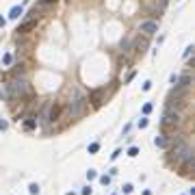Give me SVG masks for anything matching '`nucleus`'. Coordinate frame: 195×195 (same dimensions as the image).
Here are the masks:
<instances>
[{
  "label": "nucleus",
  "mask_w": 195,
  "mask_h": 195,
  "mask_svg": "<svg viewBox=\"0 0 195 195\" xmlns=\"http://www.w3.org/2000/svg\"><path fill=\"white\" fill-rule=\"evenodd\" d=\"M89 111V100L87 96L78 89V87H74V91H72V100L67 102V106L61 111L63 113V119H78V117H83L85 113Z\"/></svg>",
  "instance_id": "obj_1"
},
{
  "label": "nucleus",
  "mask_w": 195,
  "mask_h": 195,
  "mask_svg": "<svg viewBox=\"0 0 195 195\" xmlns=\"http://www.w3.org/2000/svg\"><path fill=\"white\" fill-rule=\"evenodd\" d=\"M189 156H193V147L189 145V141L182 137L180 141H176L174 145L169 147V156H167V160H169V165H176V167H180Z\"/></svg>",
  "instance_id": "obj_2"
},
{
  "label": "nucleus",
  "mask_w": 195,
  "mask_h": 195,
  "mask_svg": "<svg viewBox=\"0 0 195 195\" xmlns=\"http://www.w3.org/2000/svg\"><path fill=\"white\" fill-rule=\"evenodd\" d=\"M180 124H182V113H178V111H171V108H165V113H163V119H160L163 132L176 130Z\"/></svg>",
  "instance_id": "obj_3"
},
{
  "label": "nucleus",
  "mask_w": 195,
  "mask_h": 195,
  "mask_svg": "<svg viewBox=\"0 0 195 195\" xmlns=\"http://www.w3.org/2000/svg\"><path fill=\"white\" fill-rule=\"evenodd\" d=\"M113 91H115V85H111L108 89H106V87H98V89H93V91H89L87 100L93 102V106H102V104L106 102V98L111 96Z\"/></svg>",
  "instance_id": "obj_4"
},
{
  "label": "nucleus",
  "mask_w": 195,
  "mask_h": 195,
  "mask_svg": "<svg viewBox=\"0 0 195 195\" xmlns=\"http://www.w3.org/2000/svg\"><path fill=\"white\" fill-rule=\"evenodd\" d=\"M141 33H143V37H152V35H156V33H158V22H154V20H145V22H141Z\"/></svg>",
  "instance_id": "obj_5"
},
{
  "label": "nucleus",
  "mask_w": 195,
  "mask_h": 195,
  "mask_svg": "<svg viewBox=\"0 0 195 195\" xmlns=\"http://www.w3.org/2000/svg\"><path fill=\"white\" fill-rule=\"evenodd\" d=\"M22 126L24 130H35L37 128V113H28V115H22Z\"/></svg>",
  "instance_id": "obj_6"
},
{
  "label": "nucleus",
  "mask_w": 195,
  "mask_h": 195,
  "mask_svg": "<svg viewBox=\"0 0 195 195\" xmlns=\"http://www.w3.org/2000/svg\"><path fill=\"white\" fill-rule=\"evenodd\" d=\"M33 28H37V20H35V22H24V20H22V24L17 26V31H15V33L26 35V33H28V31H33Z\"/></svg>",
  "instance_id": "obj_7"
},
{
  "label": "nucleus",
  "mask_w": 195,
  "mask_h": 195,
  "mask_svg": "<svg viewBox=\"0 0 195 195\" xmlns=\"http://www.w3.org/2000/svg\"><path fill=\"white\" fill-rule=\"evenodd\" d=\"M154 143H156L158 147H165V150H169V135H167V132L158 135V137L154 139Z\"/></svg>",
  "instance_id": "obj_8"
},
{
  "label": "nucleus",
  "mask_w": 195,
  "mask_h": 195,
  "mask_svg": "<svg viewBox=\"0 0 195 195\" xmlns=\"http://www.w3.org/2000/svg\"><path fill=\"white\" fill-rule=\"evenodd\" d=\"M20 15H24V7H22V4H15V7L9 11V17H11V20H17Z\"/></svg>",
  "instance_id": "obj_9"
},
{
  "label": "nucleus",
  "mask_w": 195,
  "mask_h": 195,
  "mask_svg": "<svg viewBox=\"0 0 195 195\" xmlns=\"http://www.w3.org/2000/svg\"><path fill=\"white\" fill-rule=\"evenodd\" d=\"M145 48H147V37H143V39H139V41H137V44L132 46V50H135V52H141V54L145 52Z\"/></svg>",
  "instance_id": "obj_10"
},
{
  "label": "nucleus",
  "mask_w": 195,
  "mask_h": 195,
  "mask_svg": "<svg viewBox=\"0 0 195 195\" xmlns=\"http://www.w3.org/2000/svg\"><path fill=\"white\" fill-rule=\"evenodd\" d=\"M100 182H102L104 187H108V184H111V176H100Z\"/></svg>",
  "instance_id": "obj_11"
},
{
  "label": "nucleus",
  "mask_w": 195,
  "mask_h": 195,
  "mask_svg": "<svg viewBox=\"0 0 195 195\" xmlns=\"http://www.w3.org/2000/svg\"><path fill=\"white\" fill-rule=\"evenodd\" d=\"M52 2H56V0H39V4H37V7H41V9H46L48 4H52Z\"/></svg>",
  "instance_id": "obj_12"
},
{
  "label": "nucleus",
  "mask_w": 195,
  "mask_h": 195,
  "mask_svg": "<svg viewBox=\"0 0 195 195\" xmlns=\"http://www.w3.org/2000/svg\"><path fill=\"white\" fill-rule=\"evenodd\" d=\"M11 61H13L11 54H4V56H2V63H4V65H11Z\"/></svg>",
  "instance_id": "obj_13"
},
{
  "label": "nucleus",
  "mask_w": 195,
  "mask_h": 195,
  "mask_svg": "<svg viewBox=\"0 0 195 195\" xmlns=\"http://www.w3.org/2000/svg\"><path fill=\"white\" fill-rule=\"evenodd\" d=\"M137 154H139V147H130V150H128V156H130V158H135Z\"/></svg>",
  "instance_id": "obj_14"
},
{
  "label": "nucleus",
  "mask_w": 195,
  "mask_h": 195,
  "mask_svg": "<svg viewBox=\"0 0 195 195\" xmlns=\"http://www.w3.org/2000/svg\"><path fill=\"white\" fill-rule=\"evenodd\" d=\"M98 150H100V143H91L89 145V154H96Z\"/></svg>",
  "instance_id": "obj_15"
},
{
  "label": "nucleus",
  "mask_w": 195,
  "mask_h": 195,
  "mask_svg": "<svg viewBox=\"0 0 195 195\" xmlns=\"http://www.w3.org/2000/svg\"><path fill=\"white\" fill-rule=\"evenodd\" d=\"M28 191H31L33 195H37V193H39V184H31V187H28Z\"/></svg>",
  "instance_id": "obj_16"
},
{
  "label": "nucleus",
  "mask_w": 195,
  "mask_h": 195,
  "mask_svg": "<svg viewBox=\"0 0 195 195\" xmlns=\"http://www.w3.org/2000/svg\"><path fill=\"white\" fill-rule=\"evenodd\" d=\"M9 128V121L7 119H0V130H7Z\"/></svg>",
  "instance_id": "obj_17"
},
{
  "label": "nucleus",
  "mask_w": 195,
  "mask_h": 195,
  "mask_svg": "<svg viewBox=\"0 0 195 195\" xmlns=\"http://www.w3.org/2000/svg\"><path fill=\"white\" fill-rule=\"evenodd\" d=\"M147 126V117H141V119H139V128H145Z\"/></svg>",
  "instance_id": "obj_18"
},
{
  "label": "nucleus",
  "mask_w": 195,
  "mask_h": 195,
  "mask_svg": "<svg viewBox=\"0 0 195 195\" xmlns=\"http://www.w3.org/2000/svg\"><path fill=\"white\" fill-rule=\"evenodd\" d=\"M150 113H152V104H145L143 106V115H150Z\"/></svg>",
  "instance_id": "obj_19"
},
{
  "label": "nucleus",
  "mask_w": 195,
  "mask_h": 195,
  "mask_svg": "<svg viewBox=\"0 0 195 195\" xmlns=\"http://www.w3.org/2000/svg\"><path fill=\"white\" fill-rule=\"evenodd\" d=\"M96 176H98V174H96V171H93V169H89V171H87V178H89V180H93Z\"/></svg>",
  "instance_id": "obj_20"
},
{
  "label": "nucleus",
  "mask_w": 195,
  "mask_h": 195,
  "mask_svg": "<svg viewBox=\"0 0 195 195\" xmlns=\"http://www.w3.org/2000/svg\"><path fill=\"white\" fill-rule=\"evenodd\" d=\"M191 52H193V46H189V48L184 50V59H189V56H191Z\"/></svg>",
  "instance_id": "obj_21"
},
{
  "label": "nucleus",
  "mask_w": 195,
  "mask_h": 195,
  "mask_svg": "<svg viewBox=\"0 0 195 195\" xmlns=\"http://www.w3.org/2000/svg\"><path fill=\"white\" fill-rule=\"evenodd\" d=\"M124 193H132V184H124Z\"/></svg>",
  "instance_id": "obj_22"
},
{
  "label": "nucleus",
  "mask_w": 195,
  "mask_h": 195,
  "mask_svg": "<svg viewBox=\"0 0 195 195\" xmlns=\"http://www.w3.org/2000/svg\"><path fill=\"white\" fill-rule=\"evenodd\" d=\"M150 89H152V83H150V80H147L145 85H143V91H150Z\"/></svg>",
  "instance_id": "obj_23"
},
{
  "label": "nucleus",
  "mask_w": 195,
  "mask_h": 195,
  "mask_svg": "<svg viewBox=\"0 0 195 195\" xmlns=\"http://www.w3.org/2000/svg\"><path fill=\"white\" fill-rule=\"evenodd\" d=\"M83 195H91V187H85V189H83Z\"/></svg>",
  "instance_id": "obj_24"
},
{
  "label": "nucleus",
  "mask_w": 195,
  "mask_h": 195,
  "mask_svg": "<svg viewBox=\"0 0 195 195\" xmlns=\"http://www.w3.org/2000/svg\"><path fill=\"white\" fill-rule=\"evenodd\" d=\"M4 22H7V20H4V17L0 15V26H4Z\"/></svg>",
  "instance_id": "obj_25"
},
{
  "label": "nucleus",
  "mask_w": 195,
  "mask_h": 195,
  "mask_svg": "<svg viewBox=\"0 0 195 195\" xmlns=\"http://www.w3.org/2000/svg\"><path fill=\"white\" fill-rule=\"evenodd\" d=\"M65 195H76V193H72V191H69V193H65Z\"/></svg>",
  "instance_id": "obj_26"
}]
</instances>
